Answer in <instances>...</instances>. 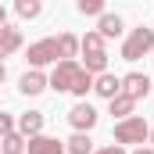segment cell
Returning a JSON list of instances; mask_svg holds the SVG:
<instances>
[{
	"label": "cell",
	"instance_id": "10",
	"mask_svg": "<svg viewBox=\"0 0 154 154\" xmlns=\"http://www.w3.org/2000/svg\"><path fill=\"white\" fill-rule=\"evenodd\" d=\"M25 151L29 154H65V143L57 136H32L25 143Z\"/></svg>",
	"mask_w": 154,
	"mask_h": 154
},
{
	"label": "cell",
	"instance_id": "1",
	"mask_svg": "<svg viewBox=\"0 0 154 154\" xmlns=\"http://www.w3.org/2000/svg\"><path fill=\"white\" fill-rule=\"evenodd\" d=\"M151 50H154V29L136 25V29L125 36V43H122V61H140V57H147Z\"/></svg>",
	"mask_w": 154,
	"mask_h": 154
},
{
	"label": "cell",
	"instance_id": "17",
	"mask_svg": "<svg viewBox=\"0 0 154 154\" xmlns=\"http://www.w3.org/2000/svg\"><path fill=\"white\" fill-rule=\"evenodd\" d=\"M108 104H111V115H118V122H125V118H133V108H136V104H133L129 97H122V93H118L115 100H108Z\"/></svg>",
	"mask_w": 154,
	"mask_h": 154
},
{
	"label": "cell",
	"instance_id": "16",
	"mask_svg": "<svg viewBox=\"0 0 154 154\" xmlns=\"http://www.w3.org/2000/svg\"><path fill=\"white\" fill-rule=\"evenodd\" d=\"M25 136H18V133H11V136H4L0 140V154H25Z\"/></svg>",
	"mask_w": 154,
	"mask_h": 154
},
{
	"label": "cell",
	"instance_id": "8",
	"mask_svg": "<svg viewBox=\"0 0 154 154\" xmlns=\"http://www.w3.org/2000/svg\"><path fill=\"white\" fill-rule=\"evenodd\" d=\"M93 93H97V97H104V100H115L118 93H122V79H118L115 72L97 75V79H93Z\"/></svg>",
	"mask_w": 154,
	"mask_h": 154
},
{
	"label": "cell",
	"instance_id": "22",
	"mask_svg": "<svg viewBox=\"0 0 154 154\" xmlns=\"http://www.w3.org/2000/svg\"><path fill=\"white\" fill-rule=\"evenodd\" d=\"M93 154H125V147H118V143H111V147H100V151H93Z\"/></svg>",
	"mask_w": 154,
	"mask_h": 154
},
{
	"label": "cell",
	"instance_id": "27",
	"mask_svg": "<svg viewBox=\"0 0 154 154\" xmlns=\"http://www.w3.org/2000/svg\"><path fill=\"white\" fill-rule=\"evenodd\" d=\"M0 57H7V54H4V47H0Z\"/></svg>",
	"mask_w": 154,
	"mask_h": 154
},
{
	"label": "cell",
	"instance_id": "25",
	"mask_svg": "<svg viewBox=\"0 0 154 154\" xmlns=\"http://www.w3.org/2000/svg\"><path fill=\"white\" fill-rule=\"evenodd\" d=\"M4 79H7V68H4V61H0V82H4Z\"/></svg>",
	"mask_w": 154,
	"mask_h": 154
},
{
	"label": "cell",
	"instance_id": "13",
	"mask_svg": "<svg viewBox=\"0 0 154 154\" xmlns=\"http://www.w3.org/2000/svg\"><path fill=\"white\" fill-rule=\"evenodd\" d=\"M65 151H68V154H93V140H90V133H75L72 140H65Z\"/></svg>",
	"mask_w": 154,
	"mask_h": 154
},
{
	"label": "cell",
	"instance_id": "3",
	"mask_svg": "<svg viewBox=\"0 0 154 154\" xmlns=\"http://www.w3.org/2000/svg\"><path fill=\"white\" fill-rule=\"evenodd\" d=\"M25 57H29V65L36 68V72H43V65H57L61 61V54H57V39H39V43H32L29 50H25Z\"/></svg>",
	"mask_w": 154,
	"mask_h": 154
},
{
	"label": "cell",
	"instance_id": "19",
	"mask_svg": "<svg viewBox=\"0 0 154 154\" xmlns=\"http://www.w3.org/2000/svg\"><path fill=\"white\" fill-rule=\"evenodd\" d=\"M90 90H93V75H90L86 68H79V75H75V86H72V93H75V97H86Z\"/></svg>",
	"mask_w": 154,
	"mask_h": 154
},
{
	"label": "cell",
	"instance_id": "4",
	"mask_svg": "<svg viewBox=\"0 0 154 154\" xmlns=\"http://www.w3.org/2000/svg\"><path fill=\"white\" fill-rule=\"evenodd\" d=\"M79 61H57L54 65V72L47 75L50 82V90H57V93H72V86H75V75H79Z\"/></svg>",
	"mask_w": 154,
	"mask_h": 154
},
{
	"label": "cell",
	"instance_id": "15",
	"mask_svg": "<svg viewBox=\"0 0 154 154\" xmlns=\"http://www.w3.org/2000/svg\"><path fill=\"white\" fill-rule=\"evenodd\" d=\"M0 47H4V54H14V50L22 47V32H18L14 25H4V29H0Z\"/></svg>",
	"mask_w": 154,
	"mask_h": 154
},
{
	"label": "cell",
	"instance_id": "20",
	"mask_svg": "<svg viewBox=\"0 0 154 154\" xmlns=\"http://www.w3.org/2000/svg\"><path fill=\"white\" fill-rule=\"evenodd\" d=\"M75 7H79V14H97V18L104 14V0H79Z\"/></svg>",
	"mask_w": 154,
	"mask_h": 154
},
{
	"label": "cell",
	"instance_id": "9",
	"mask_svg": "<svg viewBox=\"0 0 154 154\" xmlns=\"http://www.w3.org/2000/svg\"><path fill=\"white\" fill-rule=\"evenodd\" d=\"M47 86H50V82H47V75H43V72H36V68H29L25 75L18 79V90H22L25 97H39Z\"/></svg>",
	"mask_w": 154,
	"mask_h": 154
},
{
	"label": "cell",
	"instance_id": "12",
	"mask_svg": "<svg viewBox=\"0 0 154 154\" xmlns=\"http://www.w3.org/2000/svg\"><path fill=\"white\" fill-rule=\"evenodd\" d=\"M54 39H57V54H61V61H75V54H79V36L61 32V36H54Z\"/></svg>",
	"mask_w": 154,
	"mask_h": 154
},
{
	"label": "cell",
	"instance_id": "11",
	"mask_svg": "<svg viewBox=\"0 0 154 154\" xmlns=\"http://www.w3.org/2000/svg\"><path fill=\"white\" fill-rule=\"evenodd\" d=\"M122 29H125V22H122L118 14H100V22H97L100 39H118V36H122Z\"/></svg>",
	"mask_w": 154,
	"mask_h": 154
},
{
	"label": "cell",
	"instance_id": "7",
	"mask_svg": "<svg viewBox=\"0 0 154 154\" xmlns=\"http://www.w3.org/2000/svg\"><path fill=\"white\" fill-rule=\"evenodd\" d=\"M14 133H18V136H25V140H32V136H43V111H25V115H18V125H14Z\"/></svg>",
	"mask_w": 154,
	"mask_h": 154
},
{
	"label": "cell",
	"instance_id": "2",
	"mask_svg": "<svg viewBox=\"0 0 154 154\" xmlns=\"http://www.w3.org/2000/svg\"><path fill=\"white\" fill-rule=\"evenodd\" d=\"M147 136H151V125H147L140 115H133V118H125V122H118V125H115V143H118V147H125V143L143 147Z\"/></svg>",
	"mask_w": 154,
	"mask_h": 154
},
{
	"label": "cell",
	"instance_id": "26",
	"mask_svg": "<svg viewBox=\"0 0 154 154\" xmlns=\"http://www.w3.org/2000/svg\"><path fill=\"white\" fill-rule=\"evenodd\" d=\"M147 140H151V143H154V129H151V136H147Z\"/></svg>",
	"mask_w": 154,
	"mask_h": 154
},
{
	"label": "cell",
	"instance_id": "14",
	"mask_svg": "<svg viewBox=\"0 0 154 154\" xmlns=\"http://www.w3.org/2000/svg\"><path fill=\"white\" fill-rule=\"evenodd\" d=\"M79 50H82V57H86V54H108V50H104V39H100L97 29H93V32H86V36L79 39Z\"/></svg>",
	"mask_w": 154,
	"mask_h": 154
},
{
	"label": "cell",
	"instance_id": "21",
	"mask_svg": "<svg viewBox=\"0 0 154 154\" xmlns=\"http://www.w3.org/2000/svg\"><path fill=\"white\" fill-rule=\"evenodd\" d=\"M11 133H14V118L0 111V140H4V136H11Z\"/></svg>",
	"mask_w": 154,
	"mask_h": 154
},
{
	"label": "cell",
	"instance_id": "18",
	"mask_svg": "<svg viewBox=\"0 0 154 154\" xmlns=\"http://www.w3.org/2000/svg\"><path fill=\"white\" fill-rule=\"evenodd\" d=\"M14 11H18V18H39L43 4H39V0H18V4H14Z\"/></svg>",
	"mask_w": 154,
	"mask_h": 154
},
{
	"label": "cell",
	"instance_id": "23",
	"mask_svg": "<svg viewBox=\"0 0 154 154\" xmlns=\"http://www.w3.org/2000/svg\"><path fill=\"white\" fill-rule=\"evenodd\" d=\"M4 25H7V7L0 4V29H4Z\"/></svg>",
	"mask_w": 154,
	"mask_h": 154
},
{
	"label": "cell",
	"instance_id": "24",
	"mask_svg": "<svg viewBox=\"0 0 154 154\" xmlns=\"http://www.w3.org/2000/svg\"><path fill=\"white\" fill-rule=\"evenodd\" d=\"M133 154H154V147H136Z\"/></svg>",
	"mask_w": 154,
	"mask_h": 154
},
{
	"label": "cell",
	"instance_id": "5",
	"mask_svg": "<svg viewBox=\"0 0 154 154\" xmlns=\"http://www.w3.org/2000/svg\"><path fill=\"white\" fill-rule=\"evenodd\" d=\"M151 93V79L143 75V72H129V75H122V97H129L133 104L136 100H143Z\"/></svg>",
	"mask_w": 154,
	"mask_h": 154
},
{
	"label": "cell",
	"instance_id": "6",
	"mask_svg": "<svg viewBox=\"0 0 154 154\" xmlns=\"http://www.w3.org/2000/svg\"><path fill=\"white\" fill-rule=\"evenodd\" d=\"M68 122H72V129H75V133H90V129L97 125V111H93V104L79 100L75 108L68 111Z\"/></svg>",
	"mask_w": 154,
	"mask_h": 154
}]
</instances>
